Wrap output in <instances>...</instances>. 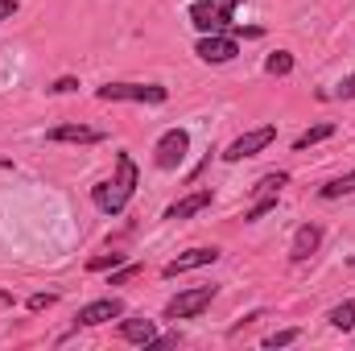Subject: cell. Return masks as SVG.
<instances>
[{"mask_svg": "<svg viewBox=\"0 0 355 351\" xmlns=\"http://www.w3.org/2000/svg\"><path fill=\"white\" fill-rule=\"evenodd\" d=\"M137 186H141V170H137L132 153H116V170H112V178L91 186V203H95L99 215H124Z\"/></svg>", "mask_w": 355, "mask_h": 351, "instance_id": "6da1fadb", "label": "cell"}, {"mask_svg": "<svg viewBox=\"0 0 355 351\" xmlns=\"http://www.w3.org/2000/svg\"><path fill=\"white\" fill-rule=\"evenodd\" d=\"M244 0H194L190 4V25L198 29V33H232L236 25V8H240Z\"/></svg>", "mask_w": 355, "mask_h": 351, "instance_id": "7a4b0ae2", "label": "cell"}, {"mask_svg": "<svg viewBox=\"0 0 355 351\" xmlns=\"http://www.w3.org/2000/svg\"><path fill=\"white\" fill-rule=\"evenodd\" d=\"M103 103H145V108H162L170 99V91L162 83H103L95 87Z\"/></svg>", "mask_w": 355, "mask_h": 351, "instance_id": "3957f363", "label": "cell"}, {"mask_svg": "<svg viewBox=\"0 0 355 351\" xmlns=\"http://www.w3.org/2000/svg\"><path fill=\"white\" fill-rule=\"evenodd\" d=\"M219 298V285H194V289H182L174 293L170 302H166V310H162V318H198L211 302Z\"/></svg>", "mask_w": 355, "mask_h": 351, "instance_id": "277c9868", "label": "cell"}, {"mask_svg": "<svg viewBox=\"0 0 355 351\" xmlns=\"http://www.w3.org/2000/svg\"><path fill=\"white\" fill-rule=\"evenodd\" d=\"M186 153H190V132L186 128H166L157 137V145H153V166L162 174H174L178 166L186 162Z\"/></svg>", "mask_w": 355, "mask_h": 351, "instance_id": "5b68a950", "label": "cell"}, {"mask_svg": "<svg viewBox=\"0 0 355 351\" xmlns=\"http://www.w3.org/2000/svg\"><path fill=\"white\" fill-rule=\"evenodd\" d=\"M194 54H198V62H207V67H223V62H232V58L240 54V37H236V33H198Z\"/></svg>", "mask_w": 355, "mask_h": 351, "instance_id": "8992f818", "label": "cell"}, {"mask_svg": "<svg viewBox=\"0 0 355 351\" xmlns=\"http://www.w3.org/2000/svg\"><path fill=\"white\" fill-rule=\"evenodd\" d=\"M277 141V124H261V128H252V132H244V137H236L227 149H223V162H244V157H257V153H265L268 145Z\"/></svg>", "mask_w": 355, "mask_h": 351, "instance_id": "52a82bcc", "label": "cell"}, {"mask_svg": "<svg viewBox=\"0 0 355 351\" xmlns=\"http://www.w3.org/2000/svg\"><path fill=\"white\" fill-rule=\"evenodd\" d=\"M120 314H124V302H120V298H95L87 306H79L75 327H103V323H112V318H120Z\"/></svg>", "mask_w": 355, "mask_h": 351, "instance_id": "ba28073f", "label": "cell"}, {"mask_svg": "<svg viewBox=\"0 0 355 351\" xmlns=\"http://www.w3.org/2000/svg\"><path fill=\"white\" fill-rule=\"evenodd\" d=\"M318 248H322V228H318V223H302V228L293 232V240H289V261L306 264Z\"/></svg>", "mask_w": 355, "mask_h": 351, "instance_id": "9c48e42d", "label": "cell"}, {"mask_svg": "<svg viewBox=\"0 0 355 351\" xmlns=\"http://www.w3.org/2000/svg\"><path fill=\"white\" fill-rule=\"evenodd\" d=\"M46 141H50V145H99L103 132L91 128V124H54V128L46 132Z\"/></svg>", "mask_w": 355, "mask_h": 351, "instance_id": "30bf717a", "label": "cell"}, {"mask_svg": "<svg viewBox=\"0 0 355 351\" xmlns=\"http://www.w3.org/2000/svg\"><path fill=\"white\" fill-rule=\"evenodd\" d=\"M219 261V248H190V252H182L174 261L162 268V277H182V273H194V268H202V264H215Z\"/></svg>", "mask_w": 355, "mask_h": 351, "instance_id": "8fae6325", "label": "cell"}, {"mask_svg": "<svg viewBox=\"0 0 355 351\" xmlns=\"http://www.w3.org/2000/svg\"><path fill=\"white\" fill-rule=\"evenodd\" d=\"M211 198H215V194H211V186H202V190H190V194H186V198H178L174 207H166V215H162V219H190V215H198V211H207V207H211Z\"/></svg>", "mask_w": 355, "mask_h": 351, "instance_id": "7c38bea8", "label": "cell"}, {"mask_svg": "<svg viewBox=\"0 0 355 351\" xmlns=\"http://www.w3.org/2000/svg\"><path fill=\"white\" fill-rule=\"evenodd\" d=\"M116 335H120L124 343L149 348V343L157 339V327H153V318H124V314H120V327H116Z\"/></svg>", "mask_w": 355, "mask_h": 351, "instance_id": "4fadbf2b", "label": "cell"}, {"mask_svg": "<svg viewBox=\"0 0 355 351\" xmlns=\"http://www.w3.org/2000/svg\"><path fill=\"white\" fill-rule=\"evenodd\" d=\"M343 194H355V170H352V174L331 178V182L318 190V198H327V203H335V198H343Z\"/></svg>", "mask_w": 355, "mask_h": 351, "instance_id": "5bb4252c", "label": "cell"}, {"mask_svg": "<svg viewBox=\"0 0 355 351\" xmlns=\"http://www.w3.org/2000/svg\"><path fill=\"white\" fill-rule=\"evenodd\" d=\"M327 137H335V124L327 120V124H314V128H306L297 141H293V153H306L310 145H318V141H327Z\"/></svg>", "mask_w": 355, "mask_h": 351, "instance_id": "9a60e30c", "label": "cell"}, {"mask_svg": "<svg viewBox=\"0 0 355 351\" xmlns=\"http://www.w3.org/2000/svg\"><path fill=\"white\" fill-rule=\"evenodd\" d=\"M265 75H272V79L293 75V54H289V50H272V54L265 58Z\"/></svg>", "mask_w": 355, "mask_h": 351, "instance_id": "2e32d148", "label": "cell"}, {"mask_svg": "<svg viewBox=\"0 0 355 351\" xmlns=\"http://www.w3.org/2000/svg\"><path fill=\"white\" fill-rule=\"evenodd\" d=\"M327 323L335 327V331H352L355 327V298H347V302H339L331 314H327Z\"/></svg>", "mask_w": 355, "mask_h": 351, "instance_id": "e0dca14e", "label": "cell"}, {"mask_svg": "<svg viewBox=\"0 0 355 351\" xmlns=\"http://www.w3.org/2000/svg\"><path fill=\"white\" fill-rule=\"evenodd\" d=\"M289 186V174L285 170H277V174H265L261 182H257V198H265V194H281Z\"/></svg>", "mask_w": 355, "mask_h": 351, "instance_id": "ac0fdd59", "label": "cell"}, {"mask_svg": "<svg viewBox=\"0 0 355 351\" xmlns=\"http://www.w3.org/2000/svg\"><path fill=\"white\" fill-rule=\"evenodd\" d=\"M141 273H145L141 261H124V264L112 268V281H107V285H124V281H132V277H141Z\"/></svg>", "mask_w": 355, "mask_h": 351, "instance_id": "d6986e66", "label": "cell"}, {"mask_svg": "<svg viewBox=\"0 0 355 351\" xmlns=\"http://www.w3.org/2000/svg\"><path fill=\"white\" fill-rule=\"evenodd\" d=\"M302 339V331L297 327H285V331H272V335H265V348L277 351V348H289V343H297Z\"/></svg>", "mask_w": 355, "mask_h": 351, "instance_id": "ffe728a7", "label": "cell"}, {"mask_svg": "<svg viewBox=\"0 0 355 351\" xmlns=\"http://www.w3.org/2000/svg\"><path fill=\"white\" fill-rule=\"evenodd\" d=\"M272 207H277V194H265V198H257V203L244 211V223H257V219H261V215H268Z\"/></svg>", "mask_w": 355, "mask_h": 351, "instance_id": "44dd1931", "label": "cell"}, {"mask_svg": "<svg viewBox=\"0 0 355 351\" xmlns=\"http://www.w3.org/2000/svg\"><path fill=\"white\" fill-rule=\"evenodd\" d=\"M322 99H355V71H352V75H347V79H343L335 91H322Z\"/></svg>", "mask_w": 355, "mask_h": 351, "instance_id": "7402d4cb", "label": "cell"}, {"mask_svg": "<svg viewBox=\"0 0 355 351\" xmlns=\"http://www.w3.org/2000/svg\"><path fill=\"white\" fill-rule=\"evenodd\" d=\"M116 264H124V252H112V257H95V261H87L91 273H103V268H116Z\"/></svg>", "mask_w": 355, "mask_h": 351, "instance_id": "603a6c76", "label": "cell"}, {"mask_svg": "<svg viewBox=\"0 0 355 351\" xmlns=\"http://www.w3.org/2000/svg\"><path fill=\"white\" fill-rule=\"evenodd\" d=\"M54 302H58V293H33V298H29V302H25V306H29V310H33V314H37V310H50V306H54Z\"/></svg>", "mask_w": 355, "mask_h": 351, "instance_id": "cb8c5ba5", "label": "cell"}, {"mask_svg": "<svg viewBox=\"0 0 355 351\" xmlns=\"http://www.w3.org/2000/svg\"><path fill=\"white\" fill-rule=\"evenodd\" d=\"M50 91H54V95H71V91H79V79H75V75H62V79L50 83Z\"/></svg>", "mask_w": 355, "mask_h": 351, "instance_id": "d4e9b609", "label": "cell"}, {"mask_svg": "<svg viewBox=\"0 0 355 351\" xmlns=\"http://www.w3.org/2000/svg\"><path fill=\"white\" fill-rule=\"evenodd\" d=\"M17 8H21L17 0H0V25H4V21H12V12H17Z\"/></svg>", "mask_w": 355, "mask_h": 351, "instance_id": "484cf974", "label": "cell"}]
</instances>
